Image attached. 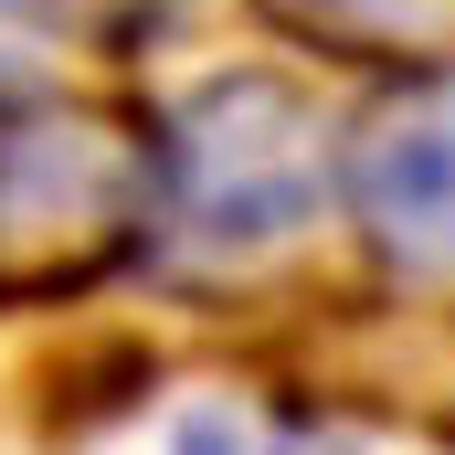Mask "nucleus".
Instances as JSON below:
<instances>
[{"label": "nucleus", "mask_w": 455, "mask_h": 455, "mask_svg": "<svg viewBox=\"0 0 455 455\" xmlns=\"http://www.w3.org/2000/svg\"><path fill=\"white\" fill-rule=\"evenodd\" d=\"M159 233V138L116 107L0 96V297L96 286Z\"/></svg>", "instance_id": "obj_1"}, {"label": "nucleus", "mask_w": 455, "mask_h": 455, "mask_svg": "<svg viewBox=\"0 0 455 455\" xmlns=\"http://www.w3.org/2000/svg\"><path fill=\"white\" fill-rule=\"evenodd\" d=\"M318 191H329V138H318L307 96L275 75H223L159 138V243H180V254L286 243V233H307Z\"/></svg>", "instance_id": "obj_2"}, {"label": "nucleus", "mask_w": 455, "mask_h": 455, "mask_svg": "<svg viewBox=\"0 0 455 455\" xmlns=\"http://www.w3.org/2000/svg\"><path fill=\"white\" fill-rule=\"evenodd\" d=\"M349 202L381 254L455 265V85H413L349 138Z\"/></svg>", "instance_id": "obj_3"}, {"label": "nucleus", "mask_w": 455, "mask_h": 455, "mask_svg": "<svg viewBox=\"0 0 455 455\" xmlns=\"http://www.w3.org/2000/svg\"><path fill=\"white\" fill-rule=\"evenodd\" d=\"M275 11L339 53H435L455 32V0H275Z\"/></svg>", "instance_id": "obj_4"}, {"label": "nucleus", "mask_w": 455, "mask_h": 455, "mask_svg": "<svg viewBox=\"0 0 455 455\" xmlns=\"http://www.w3.org/2000/svg\"><path fill=\"white\" fill-rule=\"evenodd\" d=\"M170 0H0V43H138Z\"/></svg>", "instance_id": "obj_5"}, {"label": "nucleus", "mask_w": 455, "mask_h": 455, "mask_svg": "<svg viewBox=\"0 0 455 455\" xmlns=\"http://www.w3.org/2000/svg\"><path fill=\"white\" fill-rule=\"evenodd\" d=\"M170 455H349V445L318 435V424H275V413H243V403H202Z\"/></svg>", "instance_id": "obj_6"}]
</instances>
